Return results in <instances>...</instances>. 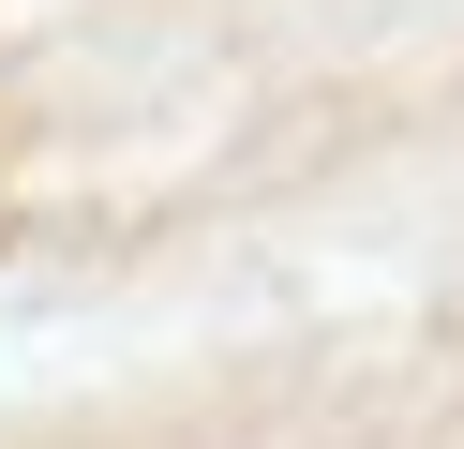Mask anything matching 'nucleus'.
Masks as SVG:
<instances>
[]
</instances>
